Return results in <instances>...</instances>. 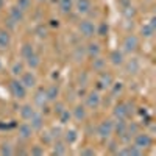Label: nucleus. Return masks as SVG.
Masks as SVG:
<instances>
[{"label":"nucleus","mask_w":156,"mask_h":156,"mask_svg":"<svg viewBox=\"0 0 156 156\" xmlns=\"http://www.w3.org/2000/svg\"><path fill=\"white\" fill-rule=\"evenodd\" d=\"M9 90H11L12 97L17 98V100H22V98L27 97V87H25L19 80H12L9 83Z\"/></svg>","instance_id":"nucleus-1"},{"label":"nucleus","mask_w":156,"mask_h":156,"mask_svg":"<svg viewBox=\"0 0 156 156\" xmlns=\"http://www.w3.org/2000/svg\"><path fill=\"white\" fill-rule=\"evenodd\" d=\"M114 133V123L111 120H103L98 126H97V134L100 137H109L111 134Z\"/></svg>","instance_id":"nucleus-2"},{"label":"nucleus","mask_w":156,"mask_h":156,"mask_svg":"<svg viewBox=\"0 0 156 156\" xmlns=\"http://www.w3.org/2000/svg\"><path fill=\"white\" fill-rule=\"evenodd\" d=\"M134 145L139 150H145L151 145V137L147 133H137L134 134Z\"/></svg>","instance_id":"nucleus-3"},{"label":"nucleus","mask_w":156,"mask_h":156,"mask_svg":"<svg viewBox=\"0 0 156 156\" xmlns=\"http://www.w3.org/2000/svg\"><path fill=\"white\" fill-rule=\"evenodd\" d=\"M123 51H126V53H133V51H136V48L139 47V41L137 37L134 34H128L125 39H123Z\"/></svg>","instance_id":"nucleus-4"},{"label":"nucleus","mask_w":156,"mask_h":156,"mask_svg":"<svg viewBox=\"0 0 156 156\" xmlns=\"http://www.w3.org/2000/svg\"><path fill=\"white\" fill-rule=\"evenodd\" d=\"M129 114H131V111H129V103H119V105L114 108V115H115V119L125 120Z\"/></svg>","instance_id":"nucleus-5"},{"label":"nucleus","mask_w":156,"mask_h":156,"mask_svg":"<svg viewBox=\"0 0 156 156\" xmlns=\"http://www.w3.org/2000/svg\"><path fill=\"white\" fill-rule=\"evenodd\" d=\"M22 80H20V83L27 87V89H33V87H36V84H37V78H36V75L33 73V72H23L22 75Z\"/></svg>","instance_id":"nucleus-6"},{"label":"nucleus","mask_w":156,"mask_h":156,"mask_svg":"<svg viewBox=\"0 0 156 156\" xmlns=\"http://www.w3.org/2000/svg\"><path fill=\"white\" fill-rule=\"evenodd\" d=\"M100 101H101V97L98 95L97 90H92V92H89L87 97H86V106L90 108V109H97L100 106Z\"/></svg>","instance_id":"nucleus-7"},{"label":"nucleus","mask_w":156,"mask_h":156,"mask_svg":"<svg viewBox=\"0 0 156 156\" xmlns=\"http://www.w3.org/2000/svg\"><path fill=\"white\" fill-rule=\"evenodd\" d=\"M112 83H114L112 75L106 73V72H101L100 73V80L97 81V86H98V89H109L112 86Z\"/></svg>","instance_id":"nucleus-8"},{"label":"nucleus","mask_w":156,"mask_h":156,"mask_svg":"<svg viewBox=\"0 0 156 156\" xmlns=\"http://www.w3.org/2000/svg\"><path fill=\"white\" fill-rule=\"evenodd\" d=\"M80 33L84 36V37H90V36H94L95 33V27H94V23L90 22V20H83L80 23Z\"/></svg>","instance_id":"nucleus-9"},{"label":"nucleus","mask_w":156,"mask_h":156,"mask_svg":"<svg viewBox=\"0 0 156 156\" xmlns=\"http://www.w3.org/2000/svg\"><path fill=\"white\" fill-rule=\"evenodd\" d=\"M44 125V119H42V115L39 114V112H34L31 117H30V126L33 129H41Z\"/></svg>","instance_id":"nucleus-10"},{"label":"nucleus","mask_w":156,"mask_h":156,"mask_svg":"<svg viewBox=\"0 0 156 156\" xmlns=\"http://www.w3.org/2000/svg\"><path fill=\"white\" fill-rule=\"evenodd\" d=\"M125 69H126L128 73H137V72L140 70V62H139V59H136V58L128 59Z\"/></svg>","instance_id":"nucleus-11"},{"label":"nucleus","mask_w":156,"mask_h":156,"mask_svg":"<svg viewBox=\"0 0 156 156\" xmlns=\"http://www.w3.org/2000/svg\"><path fill=\"white\" fill-rule=\"evenodd\" d=\"M11 45V36L6 30H0V48L6 50Z\"/></svg>","instance_id":"nucleus-12"},{"label":"nucleus","mask_w":156,"mask_h":156,"mask_svg":"<svg viewBox=\"0 0 156 156\" xmlns=\"http://www.w3.org/2000/svg\"><path fill=\"white\" fill-rule=\"evenodd\" d=\"M31 133H33V128L28 125V123H22L19 126V137L20 139H30L31 137Z\"/></svg>","instance_id":"nucleus-13"},{"label":"nucleus","mask_w":156,"mask_h":156,"mask_svg":"<svg viewBox=\"0 0 156 156\" xmlns=\"http://www.w3.org/2000/svg\"><path fill=\"white\" fill-rule=\"evenodd\" d=\"M19 112H20V117H22L23 120H30V117H31L36 111H34V108H33L31 105H23V106H20Z\"/></svg>","instance_id":"nucleus-14"},{"label":"nucleus","mask_w":156,"mask_h":156,"mask_svg":"<svg viewBox=\"0 0 156 156\" xmlns=\"http://www.w3.org/2000/svg\"><path fill=\"white\" fill-rule=\"evenodd\" d=\"M114 129L119 137H126V123L122 119H117V123L114 125Z\"/></svg>","instance_id":"nucleus-15"},{"label":"nucleus","mask_w":156,"mask_h":156,"mask_svg":"<svg viewBox=\"0 0 156 156\" xmlns=\"http://www.w3.org/2000/svg\"><path fill=\"white\" fill-rule=\"evenodd\" d=\"M109 59H111V62L114 64V66H122L123 64V53L119 51V50H112L111 55H109Z\"/></svg>","instance_id":"nucleus-16"},{"label":"nucleus","mask_w":156,"mask_h":156,"mask_svg":"<svg viewBox=\"0 0 156 156\" xmlns=\"http://www.w3.org/2000/svg\"><path fill=\"white\" fill-rule=\"evenodd\" d=\"M72 56H73V59H75L76 62L83 61V58L86 56V48H84L83 45H76V47L73 48V51H72Z\"/></svg>","instance_id":"nucleus-17"},{"label":"nucleus","mask_w":156,"mask_h":156,"mask_svg":"<svg viewBox=\"0 0 156 156\" xmlns=\"http://www.w3.org/2000/svg\"><path fill=\"white\" fill-rule=\"evenodd\" d=\"M9 17L19 23V22H22V20H23V11H22L19 6L11 8V9H9Z\"/></svg>","instance_id":"nucleus-18"},{"label":"nucleus","mask_w":156,"mask_h":156,"mask_svg":"<svg viewBox=\"0 0 156 156\" xmlns=\"http://www.w3.org/2000/svg\"><path fill=\"white\" fill-rule=\"evenodd\" d=\"M58 94H59V89H58V86H56V84H51L50 87H47V89H45L47 100H50V101H55V100H56V97H58Z\"/></svg>","instance_id":"nucleus-19"},{"label":"nucleus","mask_w":156,"mask_h":156,"mask_svg":"<svg viewBox=\"0 0 156 156\" xmlns=\"http://www.w3.org/2000/svg\"><path fill=\"white\" fill-rule=\"evenodd\" d=\"M90 9V2L89 0H76V11L80 14H86Z\"/></svg>","instance_id":"nucleus-20"},{"label":"nucleus","mask_w":156,"mask_h":156,"mask_svg":"<svg viewBox=\"0 0 156 156\" xmlns=\"http://www.w3.org/2000/svg\"><path fill=\"white\" fill-rule=\"evenodd\" d=\"M86 55L92 56V58L98 56V55H100V45L95 44V42H90V44L86 47Z\"/></svg>","instance_id":"nucleus-21"},{"label":"nucleus","mask_w":156,"mask_h":156,"mask_svg":"<svg viewBox=\"0 0 156 156\" xmlns=\"http://www.w3.org/2000/svg\"><path fill=\"white\" fill-rule=\"evenodd\" d=\"M25 59H27V64H28V66H30L31 69H37V67H39V64H41L39 55H36V53H31L30 56H27Z\"/></svg>","instance_id":"nucleus-22"},{"label":"nucleus","mask_w":156,"mask_h":156,"mask_svg":"<svg viewBox=\"0 0 156 156\" xmlns=\"http://www.w3.org/2000/svg\"><path fill=\"white\" fill-rule=\"evenodd\" d=\"M73 117H75L78 122L84 120V119H86V109H84V106H81V105L75 106V109H73Z\"/></svg>","instance_id":"nucleus-23"},{"label":"nucleus","mask_w":156,"mask_h":156,"mask_svg":"<svg viewBox=\"0 0 156 156\" xmlns=\"http://www.w3.org/2000/svg\"><path fill=\"white\" fill-rule=\"evenodd\" d=\"M117 153H119V154H131V156H139V154H142V150H139L136 145H133V147H126V148H123V150H119Z\"/></svg>","instance_id":"nucleus-24"},{"label":"nucleus","mask_w":156,"mask_h":156,"mask_svg":"<svg viewBox=\"0 0 156 156\" xmlns=\"http://www.w3.org/2000/svg\"><path fill=\"white\" fill-rule=\"evenodd\" d=\"M47 101V95H45V90L41 89V90H37V92L34 94V103L39 106H44V103Z\"/></svg>","instance_id":"nucleus-25"},{"label":"nucleus","mask_w":156,"mask_h":156,"mask_svg":"<svg viewBox=\"0 0 156 156\" xmlns=\"http://www.w3.org/2000/svg\"><path fill=\"white\" fill-rule=\"evenodd\" d=\"M64 139H66L67 144H73V142L78 139V134H76L75 129H67V131L64 133Z\"/></svg>","instance_id":"nucleus-26"},{"label":"nucleus","mask_w":156,"mask_h":156,"mask_svg":"<svg viewBox=\"0 0 156 156\" xmlns=\"http://www.w3.org/2000/svg\"><path fill=\"white\" fill-rule=\"evenodd\" d=\"M105 64H106L105 59H101V58L95 56L94 61H92V67H94V70H100V72H101L103 69H105Z\"/></svg>","instance_id":"nucleus-27"},{"label":"nucleus","mask_w":156,"mask_h":156,"mask_svg":"<svg viewBox=\"0 0 156 156\" xmlns=\"http://www.w3.org/2000/svg\"><path fill=\"white\" fill-rule=\"evenodd\" d=\"M11 73L14 75V76L22 75V73H23V64L19 62V61H16L14 64H12V67H11Z\"/></svg>","instance_id":"nucleus-28"},{"label":"nucleus","mask_w":156,"mask_h":156,"mask_svg":"<svg viewBox=\"0 0 156 156\" xmlns=\"http://www.w3.org/2000/svg\"><path fill=\"white\" fill-rule=\"evenodd\" d=\"M154 33V25H153V20L150 25H144L142 27V36H145V37H151Z\"/></svg>","instance_id":"nucleus-29"},{"label":"nucleus","mask_w":156,"mask_h":156,"mask_svg":"<svg viewBox=\"0 0 156 156\" xmlns=\"http://www.w3.org/2000/svg\"><path fill=\"white\" fill-rule=\"evenodd\" d=\"M59 6H61V11L64 14H67L72 9V0H59Z\"/></svg>","instance_id":"nucleus-30"},{"label":"nucleus","mask_w":156,"mask_h":156,"mask_svg":"<svg viewBox=\"0 0 156 156\" xmlns=\"http://www.w3.org/2000/svg\"><path fill=\"white\" fill-rule=\"evenodd\" d=\"M22 56L23 58H27V56H30L31 53H34V50H33V45H30V44H25L23 47H22Z\"/></svg>","instance_id":"nucleus-31"},{"label":"nucleus","mask_w":156,"mask_h":156,"mask_svg":"<svg viewBox=\"0 0 156 156\" xmlns=\"http://www.w3.org/2000/svg\"><path fill=\"white\" fill-rule=\"evenodd\" d=\"M17 6H19L22 11H27V9H30V6H31V0H17Z\"/></svg>","instance_id":"nucleus-32"},{"label":"nucleus","mask_w":156,"mask_h":156,"mask_svg":"<svg viewBox=\"0 0 156 156\" xmlns=\"http://www.w3.org/2000/svg\"><path fill=\"white\" fill-rule=\"evenodd\" d=\"M70 112L69 111H66V109H64L62 112H59V120H61V123H67L69 120H70Z\"/></svg>","instance_id":"nucleus-33"},{"label":"nucleus","mask_w":156,"mask_h":156,"mask_svg":"<svg viewBox=\"0 0 156 156\" xmlns=\"http://www.w3.org/2000/svg\"><path fill=\"white\" fill-rule=\"evenodd\" d=\"M55 153L56 154H64V153H66V147H64V142H58V144L55 145Z\"/></svg>","instance_id":"nucleus-34"},{"label":"nucleus","mask_w":156,"mask_h":156,"mask_svg":"<svg viewBox=\"0 0 156 156\" xmlns=\"http://www.w3.org/2000/svg\"><path fill=\"white\" fill-rule=\"evenodd\" d=\"M0 153H2V154H12V148H11V145H9V144H3L2 148H0Z\"/></svg>","instance_id":"nucleus-35"},{"label":"nucleus","mask_w":156,"mask_h":156,"mask_svg":"<svg viewBox=\"0 0 156 156\" xmlns=\"http://www.w3.org/2000/svg\"><path fill=\"white\" fill-rule=\"evenodd\" d=\"M100 36H105L106 33H108V25L106 23H101L100 27H98V31H97Z\"/></svg>","instance_id":"nucleus-36"},{"label":"nucleus","mask_w":156,"mask_h":156,"mask_svg":"<svg viewBox=\"0 0 156 156\" xmlns=\"http://www.w3.org/2000/svg\"><path fill=\"white\" fill-rule=\"evenodd\" d=\"M112 86H114V89H112V95H115V94H119L120 90H122V83H112Z\"/></svg>","instance_id":"nucleus-37"},{"label":"nucleus","mask_w":156,"mask_h":156,"mask_svg":"<svg viewBox=\"0 0 156 156\" xmlns=\"http://www.w3.org/2000/svg\"><path fill=\"white\" fill-rule=\"evenodd\" d=\"M33 154H44V150L42 148H39V145H34V148L31 150Z\"/></svg>","instance_id":"nucleus-38"},{"label":"nucleus","mask_w":156,"mask_h":156,"mask_svg":"<svg viewBox=\"0 0 156 156\" xmlns=\"http://www.w3.org/2000/svg\"><path fill=\"white\" fill-rule=\"evenodd\" d=\"M42 140H45V142H50V140H51V137L48 136V133H44V134H42Z\"/></svg>","instance_id":"nucleus-39"},{"label":"nucleus","mask_w":156,"mask_h":156,"mask_svg":"<svg viewBox=\"0 0 156 156\" xmlns=\"http://www.w3.org/2000/svg\"><path fill=\"white\" fill-rule=\"evenodd\" d=\"M81 154H95V151H94V150H87V148H86V150H83V151H81Z\"/></svg>","instance_id":"nucleus-40"},{"label":"nucleus","mask_w":156,"mask_h":156,"mask_svg":"<svg viewBox=\"0 0 156 156\" xmlns=\"http://www.w3.org/2000/svg\"><path fill=\"white\" fill-rule=\"evenodd\" d=\"M3 8V0H0V9Z\"/></svg>","instance_id":"nucleus-41"},{"label":"nucleus","mask_w":156,"mask_h":156,"mask_svg":"<svg viewBox=\"0 0 156 156\" xmlns=\"http://www.w3.org/2000/svg\"><path fill=\"white\" fill-rule=\"evenodd\" d=\"M122 3H125V5H126V3H128V0H122Z\"/></svg>","instance_id":"nucleus-42"},{"label":"nucleus","mask_w":156,"mask_h":156,"mask_svg":"<svg viewBox=\"0 0 156 156\" xmlns=\"http://www.w3.org/2000/svg\"><path fill=\"white\" fill-rule=\"evenodd\" d=\"M2 67H3V66H2V59H0V70H2Z\"/></svg>","instance_id":"nucleus-43"},{"label":"nucleus","mask_w":156,"mask_h":156,"mask_svg":"<svg viewBox=\"0 0 156 156\" xmlns=\"http://www.w3.org/2000/svg\"><path fill=\"white\" fill-rule=\"evenodd\" d=\"M39 2H44V0H39Z\"/></svg>","instance_id":"nucleus-44"}]
</instances>
